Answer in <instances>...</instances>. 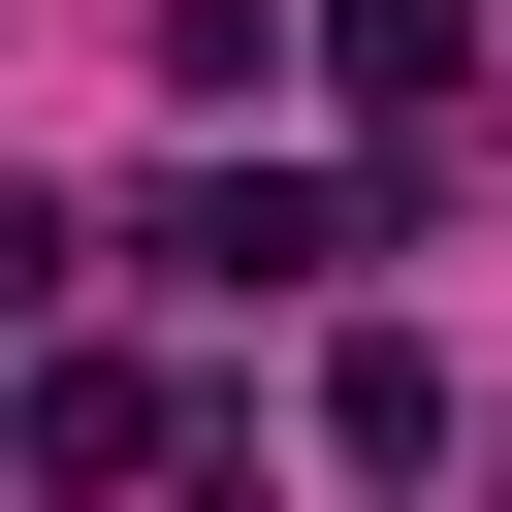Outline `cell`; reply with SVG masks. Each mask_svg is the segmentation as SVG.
Masks as SVG:
<instances>
[{"label": "cell", "instance_id": "3", "mask_svg": "<svg viewBox=\"0 0 512 512\" xmlns=\"http://www.w3.org/2000/svg\"><path fill=\"white\" fill-rule=\"evenodd\" d=\"M320 448H352V480H448V352L352 320V352H320Z\"/></svg>", "mask_w": 512, "mask_h": 512}, {"label": "cell", "instance_id": "2", "mask_svg": "<svg viewBox=\"0 0 512 512\" xmlns=\"http://www.w3.org/2000/svg\"><path fill=\"white\" fill-rule=\"evenodd\" d=\"M288 64H320V96H384V128H448V64H480V0H288Z\"/></svg>", "mask_w": 512, "mask_h": 512}, {"label": "cell", "instance_id": "5", "mask_svg": "<svg viewBox=\"0 0 512 512\" xmlns=\"http://www.w3.org/2000/svg\"><path fill=\"white\" fill-rule=\"evenodd\" d=\"M160 96H288V0H160Z\"/></svg>", "mask_w": 512, "mask_h": 512}, {"label": "cell", "instance_id": "4", "mask_svg": "<svg viewBox=\"0 0 512 512\" xmlns=\"http://www.w3.org/2000/svg\"><path fill=\"white\" fill-rule=\"evenodd\" d=\"M0 448L96 512V480H160V384H128V352H64V384H0Z\"/></svg>", "mask_w": 512, "mask_h": 512}, {"label": "cell", "instance_id": "1", "mask_svg": "<svg viewBox=\"0 0 512 512\" xmlns=\"http://www.w3.org/2000/svg\"><path fill=\"white\" fill-rule=\"evenodd\" d=\"M320 256H384V192H320V160H192V192L128 224V288H192V320H256V288H320Z\"/></svg>", "mask_w": 512, "mask_h": 512}, {"label": "cell", "instance_id": "6", "mask_svg": "<svg viewBox=\"0 0 512 512\" xmlns=\"http://www.w3.org/2000/svg\"><path fill=\"white\" fill-rule=\"evenodd\" d=\"M32 288H64V224H32V160H0V320H32Z\"/></svg>", "mask_w": 512, "mask_h": 512}]
</instances>
